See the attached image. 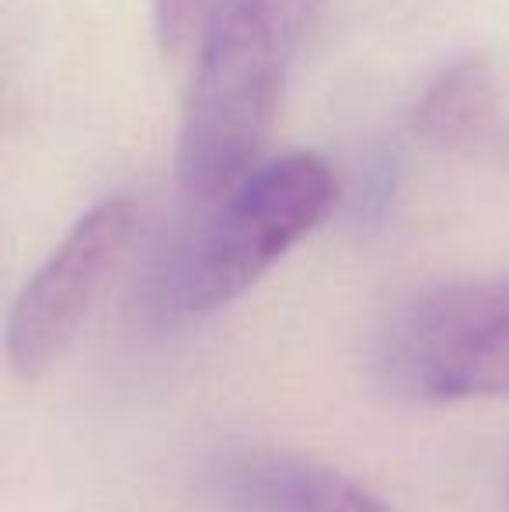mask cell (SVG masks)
I'll list each match as a JSON object with an SVG mask.
<instances>
[{
	"label": "cell",
	"instance_id": "obj_1",
	"mask_svg": "<svg viewBox=\"0 0 509 512\" xmlns=\"http://www.w3.org/2000/svg\"><path fill=\"white\" fill-rule=\"evenodd\" d=\"M321 0H220L199 39L178 133V189L210 209L252 171Z\"/></svg>",
	"mask_w": 509,
	"mask_h": 512
},
{
	"label": "cell",
	"instance_id": "obj_2",
	"mask_svg": "<svg viewBox=\"0 0 509 512\" xmlns=\"http://www.w3.org/2000/svg\"><path fill=\"white\" fill-rule=\"evenodd\" d=\"M332 203L335 178L318 154L300 150L248 171L175 251L161 304L203 317L238 300L325 220Z\"/></svg>",
	"mask_w": 509,
	"mask_h": 512
},
{
	"label": "cell",
	"instance_id": "obj_3",
	"mask_svg": "<svg viewBox=\"0 0 509 512\" xmlns=\"http://www.w3.org/2000/svg\"><path fill=\"white\" fill-rule=\"evenodd\" d=\"M374 356L398 398H509V272L412 297L387 317Z\"/></svg>",
	"mask_w": 509,
	"mask_h": 512
},
{
	"label": "cell",
	"instance_id": "obj_4",
	"mask_svg": "<svg viewBox=\"0 0 509 512\" xmlns=\"http://www.w3.org/2000/svg\"><path fill=\"white\" fill-rule=\"evenodd\" d=\"M136 230V206L112 196L91 206L18 293L7 321L14 377L39 380L77 338L98 293L123 262Z\"/></svg>",
	"mask_w": 509,
	"mask_h": 512
},
{
	"label": "cell",
	"instance_id": "obj_5",
	"mask_svg": "<svg viewBox=\"0 0 509 512\" xmlns=\"http://www.w3.org/2000/svg\"><path fill=\"white\" fill-rule=\"evenodd\" d=\"M213 495L227 512H398L349 474L286 453L231 457Z\"/></svg>",
	"mask_w": 509,
	"mask_h": 512
},
{
	"label": "cell",
	"instance_id": "obj_6",
	"mask_svg": "<svg viewBox=\"0 0 509 512\" xmlns=\"http://www.w3.org/2000/svg\"><path fill=\"white\" fill-rule=\"evenodd\" d=\"M496 112V74L485 56H461L429 81L412 115L419 140L461 147L485 129Z\"/></svg>",
	"mask_w": 509,
	"mask_h": 512
},
{
	"label": "cell",
	"instance_id": "obj_7",
	"mask_svg": "<svg viewBox=\"0 0 509 512\" xmlns=\"http://www.w3.org/2000/svg\"><path fill=\"white\" fill-rule=\"evenodd\" d=\"M210 11V0H154V35L164 53H178Z\"/></svg>",
	"mask_w": 509,
	"mask_h": 512
}]
</instances>
